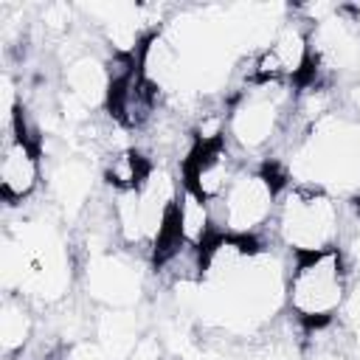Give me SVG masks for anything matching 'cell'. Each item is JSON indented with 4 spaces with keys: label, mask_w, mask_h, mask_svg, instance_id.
<instances>
[{
    "label": "cell",
    "mask_w": 360,
    "mask_h": 360,
    "mask_svg": "<svg viewBox=\"0 0 360 360\" xmlns=\"http://www.w3.org/2000/svg\"><path fill=\"white\" fill-rule=\"evenodd\" d=\"M284 177L295 186H312L332 197L360 194V118L329 112L315 121L292 146Z\"/></svg>",
    "instance_id": "6da1fadb"
},
{
    "label": "cell",
    "mask_w": 360,
    "mask_h": 360,
    "mask_svg": "<svg viewBox=\"0 0 360 360\" xmlns=\"http://www.w3.org/2000/svg\"><path fill=\"white\" fill-rule=\"evenodd\" d=\"M273 233L290 256L332 250L343 233V205L329 191L287 183L278 191Z\"/></svg>",
    "instance_id": "7a4b0ae2"
},
{
    "label": "cell",
    "mask_w": 360,
    "mask_h": 360,
    "mask_svg": "<svg viewBox=\"0 0 360 360\" xmlns=\"http://www.w3.org/2000/svg\"><path fill=\"white\" fill-rule=\"evenodd\" d=\"M349 287L352 278L338 248L312 256H292L284 290L287 309L304 332L329 326L340 318Z\"/></svg>",
    "instance_id": "3957f363"
},
{
    "label": "cell",
    "mask_w": 360,
    "mask_h": 360,
    "mask_svg": "<svg viewBox=\"0 0 360 360\" xmlns=\"http://www.w3.org/2000/svg\"><path fill=\"white\" fill-rule=\"evenodd\" d=\"M295 104L292 84H259L248 82L228 101V143L242 155H264L290 127Z\"/></svg>",
    "instance_id": "277c9868"
},
{
    "label": "cell",
    "mask_w": 360,
    "mask_h": 360,
    "mask_svg": "<svg viewBox=\"0 0 360 360\" xmlns=\"http://www.w3.org/2000/svg\"><path fill=\"white\" fill-rule=\"evenodd\" d=\"M284 186L287 183L276 180L267 163L245 166L233 180V186L225 191V197L211 205L217 231L231 236H248V239L262 236V231L273 225L278 191Z\"/></svg>",
    "instance_id": "5b68a950"
},
{
    "label": "cell",
    "mask_w": 360,
    "mask_h": 360,
    "mask_svg": "<svg viewBox=\"0 0 360 360\" xmlns=\"http://www.w3.org/2000/svg\"><path fill=\"white\" fill-rule=\"evenodd\" d=\"M82 287L84 295L96 304V309H138L146 292V273L135 250L110 248L84 256L82 264Z\"/></svg>",
    "instance_id": "8992f818"
},
{
    "label": "cell",
    "mask_w": 360,
    "mask_h": 360,
    "mask_svg": "<svg viewBox=\"0 0 360 360\" xmlns=\"http://www.w3.org/2000/svg\"><path fill=\"white\" fill-rule=\"evenodd\" d=\"M312 79L309 25L290 8V17L270 37V42L250 56L248 82L259 84H307Z\"/></svg>",
    "instance_id": "52a82bcc"
},
{
    "label": "cell",
    "mask_w": 360,
    "mask_h": 360,
    "mask_svg": "<svg viewBox=\"0 0 360 360\" xmlns=\"http://www.w3.org/2000/svg\"><path fill=\"white\" fill-rule=\"evenodd\" d=\"M42 186V143L20 112L0 146V197L8 208L25 205Z\"/></svg>",
    "instance_id": "ba28073f"
},
{
    "label": "cell",
    "mask_w": 360,
    "mask_h": 360,
    "mask_svg": "<svg viewBox=\"0 0 360 360\" xmlns=\"http://www.w3.org/2000/svg\"><path fill=\"white\" fill-rule=\"evenodd\" d=\"M245 166V158L228 143V138L217 143H194L188 158L180 163V180L186 188L214 205L225 197Z\"/></svg>",
    "instance_id": "9c48e42d"
},
{
    "label": "cell",
    "mask_w": 360,
    "mask_h": 360,
    "mask_svg": "<svg viewBox=\"0 0 360 360\" xmlns=\"http://www.w3.org/2000/svg\"><path fill=\"white\" fill-rule=\"evenodd\" d=\"M96 163L87 155H65L59 158L48 177V200L51 208L59 214V219H79L87 214V208L96 202Z\"/></svg>",
    "instance_id": "30bf717a"
},
{
    "label": "cell",
    "mask_w": 360,
    "mask_h": 360,
    "mask_svg": "<svg viewBox=\"0 0 360 360\" xmlns=\"http://www.w3.org/2000/svg\"><path fill=\"white\" fill-rule=\"evenodd\" d=\"M59 93L68 96L70 101H76L79 107L90 110V112L98 110V107H107V96H110L107 59H101L87 45L70 51L68 53V62L62 65Z\"/></svg>",
    "instance_id": "8fae6325"
},
{
    "label": "cell",
    "mask_w": 360,
    "mask_h": 360,
    "mask_svg": "<svg viewBox=\"0 0 360 360\" xmlns=\"http://www.w3.org/2000/svg\"><path fill=\"white\" fill-rule=\"evenodd\" d=\"M143 323L138 309H96L93 315V335L98 346L107 352L110 360H129L138 340L143 338Z\"/></svg>",
    "instance_id": "7c38bea8"
},
{
    "label": "cell",
    "mask_w": 360,
    "mask_h": 360,
    "mask_svg": "<svg viewBox=\"0 0 360 360\" xmlns=\"http://www.w3.org/2000/svg\"><path fill=\"white\" fill-rule=\"evenodd\" d=\"M174 236L188 245L202 250L219 231H217V219H214V208L211 202H205L202 197H197L191 188H180L177 205H174V222H172Z\"/></svg>",
    "instance_id": "4fadbf2b"
},
{
    "label": "cell",
    "mask_w": 360,
    "mask_h": 360,
    "mask_svg": "<svg viewBox=\"0 0 360 360\" xmlns=\"http://www.w3.org/2000/svg\"><path fill=\"white\" fill-rule=\"evenodd\" d=\"M34 335H37L34 307L22 295L6 292L3 304H0V346H3V354L8 360L17 357L34 340Z\"/></svg>",
    "instance_id": "5bb4252c"
},
{
    "label": "cell",
    "mask_w": 360,
    "mask_h": 360,
    "mask_svg": "<svg viewBox=\"0 0 360 360\" xmlns=\"http://www.w3.org/2000/svg\"><path fill=\"white\" fill-rule=\"evenodd\" d=\"M152 166L155 163L138 146H129V149H121V152L104 158L101 180H104L107 191H138L143 186V180L149 177Z\"/></svg>",
    "instance_id": "9a60e30c"
},
{
    "label": "cell",
    "mask_w": 360,
    "mask_h": 360,
    "mask_svg": "<svg viewBox=\"0 0 360 360\" xmlns=\"http://www.w3.org/2000/svg\"><path fill=\"white\" fill-rule=\"evenodd\" d=\"M76 20H79V8L70 3H45L37 17L39 28L53 39H68Z\"/></svg>",
    "instance_id": "2e32d148"
},
{
    "label": "cell",
    "mask_w": 360,
    "mask_h": 360,
    "mask_svg": "<svg viewBox=\"0 0 360 360\" xmlns=\"http://www.w3.org/2000/svg\"><path fill=\"white\" fill-rule=\"evenodd\" d=\"M340 326L349 338L352 360H360V278L352 281V287H349V298L340 312Z\"/></svg>",
    "instance_id": "e0dca14e"
},
{
    "label": "cell",
    "mask_w": 360,
    "mask_h": 360,
    "mask_svg": "<svg viewBox=\"0 0 360 360\" xmlns=\"http://www.w3.org/2000/svg\"><path fill=\"white\" fill-rule=\"evenodd\" d=\"M304 360H352V349H346L338 340L315 338L309 340V352L304 354Z\"/></svg>",
    "instance_id": "ac0fdd59"
},
{
    "label": "cell",
    "mask_w": 360,
    "mask_h": 360,
    "mask_svg": "<svg viewBox=\"0 0 360 360\" xmlns=\"http://www.w3.org/2000/svg\"><path fill=\"white\" fill-rule=\"evenodd\" d=\"M62 360H110V357H107V352L98 346L96 338H82V340L65 346Z\"/></svg>",
    "instance_id": "d6986e66"
}]
</instances>
